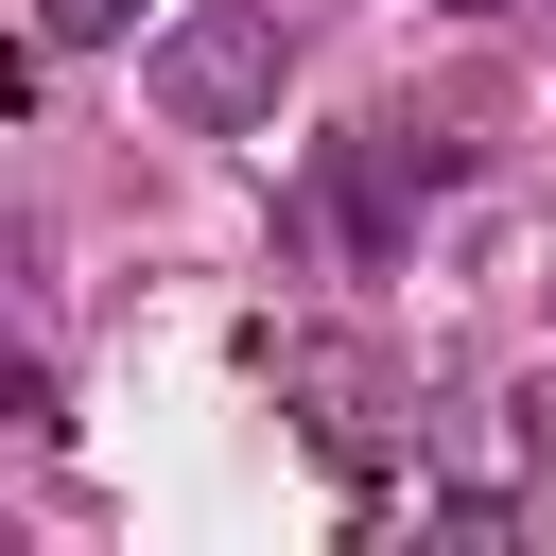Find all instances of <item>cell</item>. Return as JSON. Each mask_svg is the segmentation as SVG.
I'll return each instance as SVG.
<instances>
[{"instance_id":"1","label":"cell","mask_w":556,"mask_h":556,"mask_svg":"<svg viewBox=\"0 0 556 556\" xmlns=\"http://www.w3.org/2000/svg\"><path fill=\"white\" fill-rule=\"evenodd\" d=\"M278 0H208V17H174L156 52H139V87H156V122H191V139H243L261 104H278Z\"/></svg>"},{"instance_id":"2","label":"cell","mask_w":556,"mask_h":556,"mask_svg":"<svg viewBox=\"0 0 556 556\" xmlns=\"http://www.w3.org/2000/svg\"><path fill=\"white\" fill-rule=\"evenodd\" d=\"M122 17H139V0H35V35H52V52H87V35H122Z\"/></svg>"}]
</instances>
